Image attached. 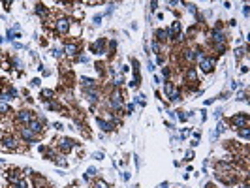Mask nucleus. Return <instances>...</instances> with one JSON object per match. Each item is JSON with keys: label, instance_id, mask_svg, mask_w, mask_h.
Masks as SVG:
<instances>
[{"label": "nucleus", "instance_id": "nucleus-1", "mask_svg": "<svg viewBox=\"0 0 250 188\" xmlns=\"http://www.w3.org/2000/svg\"><path fill=\"white\" fill-rule=\"evenodd\" d=\"M57 143H58V149H60L62 152H70V151L75 147V141L70 139V137H60Z\"/></svg>", "mask_w": 250, "mask_h": 188}, {"label": "nucleus", "instance_id": "nucleus-2", "mask_svg": "<svg viewBox=\"0 0 250 188\" xmlns=\"http://www.w3.org/2000/svg\"><path fill=\"white\" fill-rule=\"evenodd\" d=\"M104 47H105V38H100L90 45V51L94 55H104Z\"/></svg>", "mask_w": 250, "mask_h": 188}, {"label": "nucleus", "instance_id": "nucleus-3", "mask_svg": "<svg viewBox=\"0 0 250 188\" xmlns=\"http://www.w3.org/2000/svg\"><path fill=\"white\" fill-rule=\"evenodd\" d=\"M231 122H233V128H239V126L248 128V117L246 115H235Z\"/></svg>", "mask_w": 250, "mask_h": 188}, {"label": "nucleus", "instance_id": "nucleus-4", "mask_svg": "<svg viewBox=\"0 0 250 188\" xmlns=\"http://www.w3.org/2000/svg\"><path fill=\"white\" fill-rule=\"evenodd\" d=\"M28 128H30L32 132H34V134H40V132L43 130V117H40L38 120H34V119H32L30 122H28Z\"/></svg>", "mask_w": 250, "mask_h": 188}, {"label": "nucleus", "instance_id": "nucleus-5", "mask_svg": "<svg viewBox=\"0 0 250 188\" xmlns=\"http://www.w3.org/2000/svg\"><path fill=\"white\" fill-rule=\"evenodd\" d=\"M214 59H209V57H203L201 60H199V68L203 70V72H211L213 70V66H214Z\"/></svg>", "mask_w": 250, "mask_h": 188}, {"label": "nucleus", "instance_id": "nucleus-6", "mask_svg": "<svg viewBox=\"0 0 250 188\" xmlns=\"http://www.w3.org/2000/svg\"><path fill=\"white\" fill-rule=\"evenodd\" d=\"M0 98H2L4 102H8V100H13V98H17V90L13 87H8L6 90H2V94H0Z\"/></svg>", "mask_w": 250, "mask_h": 188}, {"label": "nucleus", "instance_id": "nucleus-7", "mask_svg": "<svg viewBox=\"0 0 250 188\" xmlns=\"http://www.w3.org/2000/svg\"><path fill=\"white\" fill-rule=\"evenodd\" d=\"M169 32V36H173V40H181L182 36H181V23L179 21H173V25H171V30H167Z\"/></svg>", "mask_w": 250, "mask_h": 188}, {"label": "nucleus", "instance_id": "nucleus-8", "mask_svg": "<svg viewBox=\"0 0 250 188\" xmlns=\"http://www.w3.org/2000/svg\"><path fill=\"white\" fill-rule=\"evenodd\" d=\"M68 28H70V21H68L66 17H60V19L57 21V30L64 34V32H68Z\"/></svg>", "mask_w": 250, "mask_h": 188}, {"label": "nucleus", "instance_id": "nucleus-9", "mask_svg": "<svg viewBox=\"0 0 250 188\" xmlns=\"http://www.w3.org/2000/svg\"><path fill=\"white\" fill-rule=\"evenodd\" d=\"M21 136H23V137H25V139H26L28 143H36V137H34L36 134H34V132H32V130H30L28 126L21 130Z\"/></svg>", "mask_w": 250, "mask_h": 188}, {"label": "nucleus", "instance_id": "nucleus-10", "mask_svg": "<svg viewBox=\"0 0 250 188\" xmlns=\"http://www.w3.org/2000/svg\"><path fill=\"white\" fill-rule=\"evenodd\" d=\"M85 98H86V102H89V104H96L98 102V92L96 90H85Z\"/></svg>", "mask_w": 250, "mask_h": 188}, {"label": "nucleus", "instance_id": "nucleus-11", "mask_svg": "<svg viewBox=\"0 0 250 188\" xmlns=\"http://www.w3.org/2000/svg\"><path fill=\"white\" fill-rule=\"evenodd\" d=\"M32 119H34V117H32V113L30 111H19V115H17V120H21V122H30V120Z\"/></svg>", "mask_w": 250, "mask_h": 188}, {"label": "nucleus", "instance_id": "nucleus-12", "mask_svg": "<svg viewBox=\"0 0 250 188\" xmlns=\"http://www.w3.org/2000/svg\"><path fill=\"white\" fill-rule=\"evenodd\" d=\"M2 143H4V147H6L8 151H13V149L17 147V141H15L13 137H4V139H2Z\"/></svg>", "mask_w": 250, "mask_h": 188}, {"label": "nucleus", "instance_id": "nucleus-13", "mask_svg": "<svg viewBox=\"0 0 250 188\" xmlns=\"http://www.w3.org/2000/svg\"><path fill=\"white\" fill-rule=\"evenodd\" d=\"M111 105H113L115 109H121V105H122V100H121V96H118V92H115V94L111 96Z\"/></svg>", "mask_w": 250, "mask_h": 188}, {"label": "nucleus", "instance_id": "nucleus-14", "mask_svg": "<svg viewBox=\"0 0 250 188\" xmlns=\"http://www.w3.org/2000/svg\"><path fill=\"white\" fill-rule=\"evenodd\" d=\"M81 85H83L85 88H92V90H94L96 81H94V79H89V77H81Z\"/></svg>", "mask_w": 250, "mask_h": 188}, {"label": "nucleus", "instance_id": "nucleus-15", "mask_svg": "<svg viewBox=\"0 0 250 188\" xmlns=\"http://www.w3.org/2000/svg\"><path fill=\"white\" fill-rule=\"evenodd\" d=\"M96 122H98V126H100L104 132H109V130H113V124H111V122H105L104 119H98Z\"/></svg>", "mask_w": 250, "mask_h": 188}, {"label": "nucleus", "instance_id": "nucleus-16", "mask_svg": "<svg viewBox=\"0 0 250 188\" xmlns=\"http://www.w3.org/2000/svg\"><path fill=\"white\" fill-rule=\"evenodd\" d=\"M211 36H213V41H216V43L224 41V34H222L220 30H213V32H211Z\"/></svg>", "mask_w": 250, "mask_h": 188}, {"label": "nucleus", "instance_id": "nucleus-17", "mask_svg": "<svg viewBox=\"0 0 250 188\" xmlns=\"http://www.w3.org/2000/svg\"><path fill=\"white\" fill-rule=\"evenodd\" d=\"M156 38H158L160 41H166V40L169 38V32H167V30H156Z\"/></svg>", "mask_w": 250, "mask_h": 188}, {"label": "nucleus", "instance_id": "nucleus-18", "mask_svg": "<svg viewBox=\"0 0 250 188\" xmlns=\"http://www.w3.org/2000/svg\"><path fill=\"white\" fill-rule=\"evenodd\" d=\"M64 51H66V53L70 55V57H73V55L77 53V47H75V43H68V45L64 47Z\"/></svg>", "mask_w": 250, "mask_h": 188}, {"label": "nucleus", "instance_id": "nucleus-19", "mask_svg": "<svg viewBox=\"0 0 250 188\" xmlns=\"http://www.w3.org/2000/svg\"><path fill=\"white\" fill-rule=\"evenodd\" d=\"M173 92H175V87H173L171 83H166V85H164V94H166V96H171Z\"/></svg>", "mask_w": 250, "mask_h": 188}, {"label": "nucleus", "instance_id": "nucleus-20", "mask_svg": "<svg viewBox=\"0 0 250 188\" xmlns=\"http://www.w3.org/2000/svg\"><path fill=\"white\" fill-rule=\"evenodd\" d=\"M36 13L41 15V17H45V15H47V9L43 8V4H38V6H36Z\"/></svg>", "mask_w": 250, "mask_h": 188}, {"label": "nucleus", "instance_id": "nucleus-21", "mask_svg": "<svg viewBox=\"0 0 250 188\" xmlns=\"http://www.w3.org/2000/svg\"><path fill=\"white\" fill-rule=\"evenodd\" d=\"M8 179L12 181V183H17V181H19V171H9V175H8Z\"/></svg>", "mask_w": 250, "mask_h": 188}, {"label": "nucleus", "instance_id": "nucleus-22", "mask_svg": "<svg viewBox=\"0 0 250 188\" xmlns=\"http://www.w3.org/2000/svg\"><path fill=\"white\" fill-rule=\"evenodd\" d=\"M12 109H9V105L6 102H0V113H9Z\"/></svg>", "mask_w": 250, "mask_h": 188}, {"label": "nucleus", "instance_id": "nucleus-23", "mask_svg": "<svg viewBox=\"0 0 250 188\" xmlns=\"http://www.w3.org/2000/svg\"><path fill=\"white\" fill-rule=\"evenodd\" d=\"M186 77L190 81H194V79H198V75H195V68H190L188 70V73H186Z\"/></svg>", "mask_w": 250, "mask_h": 188}, {"label": "nucleus", "instance_id": "nucleus-24", "mask_svg": "<svg viewBox=\"0 0 250 188\" xmlns=\"http://www.w3.org/2000/svg\"><path fill=\"white\" fill-rule=\"evenodd\" d=\"M224 130H226V124H224V122H218V126H216V132H214V136L218 137V134H222Z\"/></svg>", "mask_w": 250, "mask_h": 188}, {"label": "nucleus", "instance_id": "nucleus-25", "mask_svg": "<svg viewBox=\"0 0 250 188\" xmlns=\"http://www.w3.org/2000/svg\"><path fill=\"white\" fill-rule=\"evenodd\" d=\"M113 83H115V87H121V85L124 83V77H122V75H115V81H113Z\"/></svg>", "mask_w": 250, "mask_h": 188}, {"label": "nucleus", "instance_id": "nucleus-26", "mask_svg": "<svg viewBox=\"0 0 250 188\" xmlns=\"http://www.w3.org/2000/svg\"><path fill=\"white\" fill-rule=\"evenodd\" d=\"M169 100H171V102H179V100H181V92H179V90H175V92H173V94L169 96Z\"/></svg>", "mask_w": 250, "mask_h": 188}, {"label": "nucleus", "instance_id": "nucleus-27", "mask_svg": "<svg viewBox=\"0 0 250 188\" xmlns=\"http://www.w3.org/2000/svg\"><path fill=\"white\" fill-rule=\"evenodd\" d=\"M41 96H43V102H45V100H51L53 90H43V92H41Z\"/></svg>", "mask_w": 250, "mask_h": 188}, {"label": "nucleus", "instance_id": "nucleus-28", "mask_svg": "<svg viewBox=\"0 0 250 188\" xmlns=\"http://www.w3.org/2000/svg\"><path fill=\"white\" fill-rule=\"evenodd\" d=\"M92 158H94V160H104V158H105V154H104V152H94V154H92Z\"/></svg>", "mask_w": 250, "mask_h": 188}, {"label": "nucleus", "instance_id": "nucleus-29", "mask_svg": "<svg viewBox=\"0 0 250 188\" xmlns=\"http://www.w3.org/2000/svg\"><path fill=\"white\" fill-rule=\"evenodd\" d=\"M15 186H17V188H28V184H26V181H21V179H19V181L15 183Z\"/></svg>", "mask_w": 250, "mask_h": 188}, {"label": "nucleus", "instance_id": "nucleus-30", "mask_svg": "<svg viewBox=\"0 0 250 188\" xmlns=\"http://www.w3.org/2000/svg\"><path fill=\"white\" fill-rule=\"evenodd\" d=\"M239 136H241V137H245V139H248V136H250V130H248V128H245L243 132H239Z\"/></svg>", "mask_w": 250, "mask_h": 188}, {"label": "nucleus", "instance_id": "nucleus-31", "mask_svg": "<svg viewBox=\"0 0 250 188\" xmlns=\"http://www.w3.org/2000/svg\"><path fill=\"white\" fill-rule=\"evenodd\" d=\"M115 49H117V41L111 40V41H109V53H115Z\"/></svg>", "mask_w": 250, "mask_h": 188}, {"label": "nucleus", "instance_id": "nucleus-32", "mask_svg": "<svg viewBox=\"0 0 250 188\" xmlns=\"http://www.w3.org/2000/svg\"><path fill=\"white\" fill-rule=\"evenodd\" d=\"M94 188H107V184H105L104 181H96V183H94Z\"/></svg>", "mask_w": 250, "mask_h": 188}, {"label": "nucleus", "instance_id": "nucleus-33", "mask_svg": "<svg viewBox=\"0 0 250 188\" xmlns=\"http://www.w3.org/2000/svg\"><path fill=\"white\" fill-rule=\"evenodd\" d=\"M188 60H194V51H186V55H184Z\"/></svg>", "mask_w": 250, "mask_h": 188}, {"label": "nucleus", "instance_id": "nucleus-34", "mask_svg": "<svg viewBox=\"0 0 250 188\" xmlns=\"http://www.w3.org/2000/svg\"><path fill=\"white\" fill-rule=\"evenodd\" d=\"M100 23H102V15H96V17H94V25L98 27V25H100Z\"/></svg>", "mask_w": 250, "mask_h": 188}, {"label": "nucleus", "instance_id": "nucleus-35", "mask_svg": "<svg viewBox=\"0 0 250 188\" xmlns=\"http://www.w3.org/2000/svg\"><path fill=\"white\" fill-rule=\"evenodd\" d=\"M15 38H19V34H15ZM8 40H13V30H8Z\"/></svg>", "mask_w": 250, "mask_h": 188}, {"label": "nucleus", "instance_id": "nucleus-36", "mask_svg": "<svg viewBox=\"0 0 250 188\" xmlns=\"http://www.w3.org/2000/svg\"><path fill=\"white\" fill-rule=\"evenodd\" d=\"M86 175H89V177H90V175H96V168H89V171H86Z\"/></svg>", "mask_w": 250, "mask_h": 188}, {"label": "nucleus", "instance_id": "nucleus-37", "mask_svg": "<svg viewBox=\"0 0 250 188\" xmlns=\"http://www.w3.org/2000/svg\"><path fill=\"white\" fill-rule=\"evenodd\" d=\"M153 49H154V51H156V53H158V51H160V45H158V41H153Z\"/></svg>", "mask_w": 250, "mask_h": 188}, {"label": "nucleus", "instance_id": "nucleus-38", "mask_svg": "<svg viewBox=\"0 0 250 188\" xmlns=\"http://www.w3.org/2000/svg\"><path fill=\"white\" fill-rule=\"evenodd\" d=\"M214 117H216V119H220V117H222V109H216V113H214Z\"/></svg>", "mask_w": 250, "mask_h": 188}, {"label": "nucleus", "instance_id": "nucleus-39", "mask_svg": "<svg viewBox=\"0 0 250 188\" xmlns=\"http://www.w3.org/2000/svg\"><path fill=\"white\" fill-rule=\"evenodd\" d=\"M188 9H190L192 13H195V6H194V4H188Z\"/></svg>", "mask_w": 250, "mask_h": 188}, {"label": "nucleus", "instance_id": "nucleus-40", "mask_svg": "<svg viewBox=\"0 0 250 188\" xmlns=\"http://www.w3.org/2000/svg\"><path fill=\"white\" fill-rule=\"evenodd\" d=\"M53 126H55V128H57V130H62V128H64V126H62V124H60V122H55V124H53Z\"/></svg>", "mask_w": 250, "mask_h": 188}, {"label": "nucleus", "instance_id": "nucleus-41", "mask_svg": "<svg viewBox=\"0 0 250 188\" xmlns=\"http://www.w3.org/2000/svg\"><path fill=\"white\" fill-rule=\"evenodd\" d=\"M40 85V79H32V87H38Z\"/></svg>", "mask_w": 250, "mask_h": 188}, {"label": "nucleus", "instance_id": "nucleus-42", "mask_svg": "<svg viewBox=\"0 0 250 188\" xmlns=\"http://www.w3.org/2000/svg\"><path fill=\"white\" fill-rule=\"evenodd\" d=\"M160 188H169V184H167V183H162V184H160Z\"/></svg>", "mask_w": 250, "mask_h": 188}, {"label": "nucleus", "instance_id": "nucleus-43", "mask_svg": "<svg viewBox=\"0 0 250 188\" xmlns=\"http://www.w3.org/2000/svg\"><path fill=\"white\" fill-rule=\"evenodd\" d=\"M205 188H214V186H213V184H211V183H209V184H207V186H205Z\"/></svg>", "mask_w": 250, "mask_h": 188}, {"label": "nucleus", "instance_id": "nucleus-44", "mask_svg": "<svg viewBox=\"0 0 250 188\" xmlns=\"http://www.w3.org/2000/svg\"><path fill=\"white\" fill-rule=\"evenodd\" d=\"M2 41H4V38H2V36H0V43H2Z\"/></svg>", "mask_w": 250, "mask_h": 188}, {"label": "nucleus", "instance_id": "nucleus-45", "mask_svg": "<svg viewBox=\"0 0 250 188\" xmlns=\"http://www.w3.org/2000/svg\"><path fill=\"white\" fill-rule=\"evenodd\" d=\"M0 165H4V162H2V160H0Z\"/></svg>", "mask_w": 250, "mask_h": 188}]
</instances>
